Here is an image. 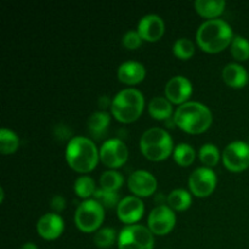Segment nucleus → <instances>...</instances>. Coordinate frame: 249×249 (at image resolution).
Returning a JSON list of instances; mask_svg holds the SVG:
<instances>
[{
	"instance_id": "1",
	"label": "nucleus",
	"mask_w": 249,
	"mask_h": 249,
	"mask_svg": "<svg viewBox=\"0 0 249 249\" xmlns=\"http://www.w3.org/2000/svg\"><path fill=\"white\" fill-rule=\"evenodd\" d=\"M232 28L224 19H208L199 26L196 40L199 48L208 53H218L231 45Z\"/></svg>"
},
{
	"instance_id": "2",
	"label": "nucleus",
	"mask_w": 249,
	"mask_h": 249,
	"mask_svg": "<svg viewBox=\"0 0 249 249\" xmlns=\"http://www.w3.org/2000/svg\"><path fill=\"white\" fill-rule=\"evenodd\" d=\"M174 123L178 128L189 134H202L213 123V114L206 105L197 101H187L175 112Z\"/></svg>"
},
{
	"instance_id": "3",
	"label": "nucleus",
	"mask_w": 249,
	"mask_h": 249,
	"mask_svg": "<svg viewBox=\"0 0 249 249\" xmlns=\"http://www.w3.org/2000/svg\"><path fill=\"white\" fill-rule=\"evenodd\" d=\"M65 155L68 165L82 174L94 170L100 160V152L97 151L96 145L84 136L71 139Z\"/></svg>"
},
{
	"instance_id": "4",
	"label": "nucleus",
	"mask_w": 249,
	"mask_h": 249,
	"mask_svg": "<svg viewBox=\"0 0 249 249\" xmlns=\"http://www.w3.org/2000/svg\"><path fill=\"white\" fill-rule=\"evenodd\" d=\"M145 99L136 89H124L114 96L111 102V111L121 123H131L142 114Z\"/></svg>"
},
{
	"instance_id": "5",
	"label": "nucleus",
	"mask_w": 249,
	"mask_h": 249,
	"mask_svg": "<svg viewBox=\"0 0 249 249\" xmlns=\"http://www.w3.org/2000/svg\"><path fill=\"white\" fill-rule=\"evenodd\" d=\"M140 148L142 155L153 162L167 160L174 152L172 136L162 128L146 130L140 139Z\"/></svg>"
},
{
	"instance_id": "6",
	"label": "nucleus",
	"mask_w": 249,
	"mask_h": 249,
	"mask_svg": "<svg viewBox=\"0 0 249 249\" xmlns=\"http://www.w3.org/2000/svg\"><path fill=\"white\" fill-rule=\"evenodd\" d=\"M105 219V208L97 201L85 199L78 206L74 214L75 226L82 232H95Z\"/></svg>"
},
{
	"instance_id": "7",
	"label": "nucleus",
	"mask_w": 249,
	"mask_h": 249,
	"mask_svg": "<svg viewBox=\"0 0 249 249\" xmlns=\"http://www.w3.org/2000/svg\"><path fill=\"white\" fill-rule=\"evenodd\" d=\"M153 233L143 225H126L118 235V249H153Z\"/></svg>"
},
{
	"instance_id": "8",
	"label": "nucleus",
	"mask_w": 249,
	"mask_h": 249,
	"mask_svg": "<svg viewBox=\"0 0 249 249\" xmlns=\"http://www.w3.org/2000/svg\"><path fill=\"white\" fill-rule=\"evenodd\" d=\"M223 163L230 172L240 173L249 168V143L245 141H233L223 152Z\"/></svg>"
},
{
	"instance_id": "9",
	"label": "nucleus",
	"mask_w": 249,
	"mask_h": 249,
	"mask_svg": "<svg viewBox=\"0 0 249 249\" xmlns=\"http://www.w3.org/2000/svg\"><path fill=\"white\" fill-rule=\"evenodd\" d=\"M216 175L211 168L202 167L197 168L192 172L189 179V186L191 190V194L195 195L198 198L211 196L216 187Z\"/></svg>"
},
{
	"instance_id": "10",
	"label": "nucleus",
	"mask_w": 249,
	"mask_h": 249,
	"mask_svg": "<svg viewBox=\"0 0 249 249\" xmlns=\"http://www.w3.org/2000/svg\"><path fill=\"white\" fill-rule=\"evenodd\" d=\"M128 157V147L119 139H109L105 141L100 148V160L111 169H117L125 164Z\"/></svg>"
},
{
	"instance_id": "11",
	"label": "nucleus",
	"mask_w": 249,
	"mask_h": 249,
	"mask_svg": "<svg viewBox=\"0 0 249 249\" xmlns=\"http://www.w3.org/2000/svg\"><path fill=\"white\" fill-rule=\"evenodd\" d=\"M148 229L153 235H168L177 224V216L169 206H158L151 211L147 219Z\"/></svg>"
},
{
	"instance_id": "12",
	"label": "nucleus",
	"mask_w": 249,
	"mask_h": 249,
	"mask_svg": "<svg viewBox=\"0 0 249 249\" xmlns=\"http://www.w3.org/2000/svg\"><path fill=\"white\" fill-rule=\"evenodd\" d=\"M128 187L136 197H150L157 190V179L147 170H136L129 177Z\"/></svg>"
},
{
	"instance_id": "13",
	"label": "nucleus",
	"mask_w": 249,
	"mask_h": 249,
	"mask_svg": "<svg viewBox=\"0 0 249 249\" xmlns=\"http://www.w3.org/2000/svg\"><path fill=\"white\" fill-rule=\"evenodd\" d=\"M165 97L172 104L184 105L192 95V83L184 75H175L165 85Z\"/></svg>"
},
{
	"instance_id": "14",
	"label": "nucleus",
	"mask_w": 249,
	"mask_h": 249,
	"mask_svg": "<svg viewBox=\"0 0 249 249\" xmlns=\"http://www.w3.org/2000/svg\"><path fill=\"white\" fill-rule=\"evenodd\" d=\"M145 213V206L142 201L136 196H129L121 199L117 207V215L119 220L128 225H134L142 218Z\"/></svg>"
},
{
	"instance_id": "15",
	"label": "nucleus",
	"mask_w": 249,
	"mask_h": 249,
	"mask_svg": "<svg viewBox=\"0 0 249 249\" xmlns=\"http://www.w3.org/2000/svg\"><path fill=\"white\" fill-rule=\"evenodd\" d=\"M138 32L142 40L155 43L163 36L165 32L164 21L158 15H146L140 19L138 26Z\"/></svg>"
},
{
	"instance_id": "16",
	"label": "nucleus",
	"mask_w": 249,
	"mask_h": 249,
	"mask_svg": "<svg viewBox=\"0 0 249 249\" xmlns=\"http://www.w3.org/2000/svg\"><path fill=\"white\" fill-rule=\"evenodd\" d=\"M65 230V223L62 218L56 213L44 214L36 224V231L44 240L53 241L60 237Z\"/></svg>"
},
{
	"instance_id": "17",
	"label": "nucleus",
	"mask_w": 249,
	"mask_h": 249,
	"mask_svg": "<svg viewBox=\"0 0 249 249\" xmlns=\"http://www.w3.org/2000/svg\"><path fill=\"white\" fill-rule=\"evenodd\" d=\"M118 79L126 85H136L146 77V68L142 63L136 61H126L118 68Z\"/></svg>"
},
{
	"instance_id": "18",
	"label": "nucleus",
	"mask_w": 249,
	"mask_h": 249,
	"mask_svg": "<svg viewBox=\"0 0 249 249\" xmlns=\"http://www.w3.org/2000/svg\"><path fill=\"white\" fill-rule=\"evenodd\" d=\"M223 79L229 87L240 89L247 84L249 77L243 66L238 63H229L223 70Z\"/></svg>"
},
{
	"instance_id": "19",
	"label": "nucleus",
	"mask_w": 249,
	"mask_h": 249,
	"mask_svg": "<svg viewBox=\"0 0 249 249\" xmlns=\"http://www.w3.org/2000/svg\"><path fill=\"white\" fill-rule=\"evenodd\" d=\"M226 7V2L223 0H197L195 1V9L204 18L216 19Z\"/></svg>"
},
{
	"instance_id": "20",
	"label": "nucleus",
	"mask_w": 249,
	"mask_h": 249,
	"mask_svg": "<svg viewBox=\"0 0 249 249\" xmlns=\"http://www.w3.org/2000/svg\"><path fill=\"white\" fill-rule=\"evenodd\" d=\"M148 113L156 121H168L173 114L172 102L167 97H153L148 104Z\"/></svg>"
},
{
	"instance_id": "21",
	"label": "nucleus",
	"mask_w": 249,
	"mask_h": 249,
	"mask_svg": "<svg viewBox=\"0 0 249 249\" xmlns=\"http://www.w3.org/2000/svg\"><path fill=\"white\" fill-rule=\"evenodd\" d=\"M111 117L106 112H95L88 121V129L95 139H101L106 134Z\"/></svg>"
},
{
	"instance_id": "22",
	"label": "nucleus",
	"mask_w": 249,
	"mask_h": 249,
	"mask_svg": "<svg viewBox=\"0 0 249 249\" xmlns=\"http://www.w3.org/2000/svg\"><path fill=\"white\" fill-rule=\"evenodd\" d=\"M168 204L173 211L178 212H184L191 207L192 203V197L190 192L186 190L177 189L173 190L169 195H168Z\"/></svg>"
},
{
	"instance_id": "23",
	"label": "nucleus",
	"mask_w": 249,
	"mask_h": 249,
	"mask_svg": "<svg viewBox=\"0 0 249 249\" xmlns=\"http://www.w3.org/2000/svg\"><path fill=\"white\" fill-rule=\"evenodd\" d=\"M174 160L180 167H190L195 162L196 151L189 143H179L173 152Z\"/></svg>"
},
{
	"instance_id": "24",
	"label": "nucleus",
	"mask_w": 249,
	"mask_h": 249,
	"mask_svg": "<svg viewBox=\"0 0 249 249\" xmlns=\"http://www.w3.org/2000/svg\"><path fill=\"white\" fill-rule=\"evenodd\" d=\"M19 146V139L16 133L6 128L0 130V152L2 155H11L16 152Z\"/></svg>"
},
{
	"instance_id": "25",
	"label": "nucleus",
	"mask_w": 249,
	"mask_h": 249,
	"mask_svg": "<svg viewBox=\"0 0 249 249\" xmlns=\"http://www.w3.org/2000/svg\"><path fill=\"white\" fill-rule=\"evenodd\" d=\"M124 184V178L121 173L116 172V170H107V172L102 173L101 178H100V185L101 189L106 190V191L117 192V190L121 189Z\"/></svg>"
},
{
	"instance_id": "26",
	"label": "nucleus",
	"mask_w": 249,
	"mask_h": 249,
	"mask_svg": "<svg viewBox=\"0 0 249 249\" xmlns=\"http://www.w3.org/2000/svg\"><path fill=\"white\" fill-rule=\"evenodd\" d=\"M96 185L92 178L84 175L79 177L74 182V192L78 197L84 199H89V197L94 196L96 192Z\"/></svg>"
},
{
	"instance_id": "27",
	"label": "nucleus",
	"mask_w": 249,
	"mask_h": 249,
	"mask_svg": "<svg viewBox=\"0 0 249 249\" xmlns=\"http://www.w3.org/2000/svg\"><path fill=\"white\" fill-rule=\"evenodd\" d=\"M199 160L207 168L215 167L220 160V152L213 143H206L199 150Z\"/></svg>"
},
{
	"instance_id": "28",
	"label": "nucleus",
	"mask_w": 249,
	"mask_h": 249,
	"mask_svg": "<svg viewBox=\"0 0 249 249\" xmlns=\"http://www.w3.org/2000/svg\"><path fill=\"white\" fill-rule=\"evenodd\" d=\"M173 53L180 60H190L195 55V44L187 38H180L173 45Z\"/></svg>"
},
{
	"instance_id": "29",
	"label": "nucleus",
	"mask_w": 249,
	"mask_h": 249,
	"mask_svg": "<svg viewBox=\"0 0 249 249\" xmlns=\"http://www.w3.org/2000/svg\"><path fill=\"white\" fill-rule=\"evenodd\" d=\"M231 55L237 61H247L249 58V41L241 36H236L230 45Z\"/></svg>"
},
{
	"instance_id": "30",
	"label": "nucleus",
	"mask_w": 249,
	"mask_h": 249,
	"mask_svg": "<svg viewBox=\"0 0 249 249\" xmlns=\"http://www.w3.org/2000/svg\"><path fill=\"white\" fill-rule=\"evenodd\" d=\"M94 199L99 202L104 208H113L118 207L119 204V195L117 192L106 191L104 189H97L94 194Z\"/></svg>"
},
{
	"instance_id": "31",
	"label": "nucleus",
	"mask_w": 249,
	"mask_h": 249,
	"mask_svg": "<svg viewBox=\"0 0 249 249\" xmlns=\"http://www.w3.org/2000/svg\"><path fill=\"white\" fill-rule=\"evenodd\" d=\"M116 231L112 228H104L97 231L94 236V243L99 248H109L116 242Z\"/></svg>"
},
{
	"instance_id": "32",
	"label": "nucleus",
	"mask_w": 249,
	"mask_h": 249,
	"mask_svg": "<svg viewBox=\"0 0 249 249\" xmlns=\"http://www.w3.org/2000/svg\"><path fill=\"white\" fill-rule=\"evenodd\" d=\"M122 43H123L124 48L129 49V50H135V49L141 46V44H142V38H141L138 31H128L123 36Z\"/></svg>"
},
{
	"instance_id": "33",
	"label": "nucleus",
	"mask_w": 249,
	"mask_h": 249,
	"mask_svg": "<svg viewBox=\"0 0 249 249\" xmlns=\"http://www.w3.org/2000/svg\"><path fill=\"white\" fill-rule=\"evenodd\" d=\"M65 207H66V201L62 196H60V195H57V196H55L53 199H51V208H53L56 213L62 212L63 209H65Z\"/></svg>"
},
{
	"instance_id": "34",
	"label": "nucleus",
	"mask_w": 249,
	"mask_h": 249,
	"mask_svg": "<svg viewBox=\"0 0 249 249\" xmlns=\"http://www.w3.org/2000/svg\"><path fill=\"white\" fill-rule=\"evenodd\" d=\"M21 249H39V248L36 247V245H34V243L27 242V243H24L23 246H22Z\"/></svg>"
},
{
	"instance_id": "35",
	"label": "nucleus",
	"mask_w": 249,
	"mask_h": 249,
	"mask_svg": "<svg viewBox=\"0 0 249 249\" xmlns=\"http://www.w3.org/2000/svg\"><path fill=\"white\" fill-rule=\"evenodd\" d=\"M248 143H249V141H248Z\"/></svg>"
}]
</instances>
